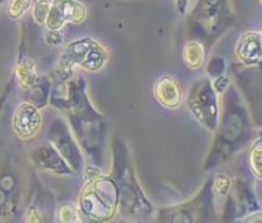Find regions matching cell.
I'll use <instances>...</instances> for the list:
<instances>
[{"instance_id": "obj_8", "label": "cell", "mask_w": 262, "mask_h": 223, "mask_svg": "<svg viewBox=\"0 0 262 223\" xmlns=\"http://www.w3.org/2000/svg\"><path fill=\"white\" fill-rule=\"evenodd\" d=\"M261 35H262V34H261Z\"/></svg>"}, {"instance_id": "obj_6", "label": "cell", "mask_w": 262, "mask_h": 223, "mask_svg": "<svg viewBox=\"0 0 262 223\" xmlns=\"http://www.w3.org/2000/svg\"><path fill=\"white\" fill-rule=\"evenodd\" d=\"M186 4H187V0H177L178 10H180L181 13H185V9H186Z\"/></svg>"}, {"instance_id": "obj_4", "label": "cell", "mask_w": 262, "mask_h": 223, "mask_svg": "<svg viewBox=\"0 0 262 223\" xmlns=\"http://www.w3.org/2000/svg\"><path fill=\"white\" fill-rule=\"evenodd\" d=\"M186 62L192 68H199L203 62V50L199 43H189L185 52Z\"/></svg>"}, {"instance_id": "obj_2", "label": "cell", "mask_w": 262, "mask_h": 223, "mask_svg": "<svg viewBox=\"0 0 262 223\" xmlns=\"http://www.w3.org/2000/svg\"><path fill=\"white\" fill-rule=\"evenodd\" d=\"M236 53L239 60L245 64L253 65L262 59V35L258 32H247L239 38Z\"/></svg>"}, {"instance_id": "obj_5", "label": "cell", "mask_w": 262, "mask_h": 223, "mask_svg": "<svg viewBox=\"0 0 262 223\" xmlns=\"http://www.w3.org/2000/svg\"><path fill=\"white\" fill-rule=\"evenodd\" d=\"M251 166L255 173L262 178V139L253 144L251 150Z\"/></svg>"}, {"instance_id": "obj_3", "label": "cell", "mask_w": 262, "mask_h": 223, "mask_svg": "<svg viewBox=\"0 0 262 223\" xmlns=\"http://www.w3.org/2000/svg\"><path fill=\"white\" fill-rule=\"evenodd\" d=\"M156 93L160 98V102H162L167 107H177L180 104L181 93L178 91L177 84L169 78H162L157 83Z\"/></svg>"}, {"instance_id": "obj_1", "label": "cell", "mask_w": 262, "mask_h": 223, "mask_svg": "<svg viewBox=\"0 0 262 223\" xmlns=\"http://www.w3.org/2000/svg\"><path fill=\"white\" fill-rule=\"evenodd\" d=\"M189 107L194 116L210 129L217 125V104L210 82L199 83L189 96Z\"/></svg>"}, {"instance_id": "obj_7", "label": "cell", "mask_w": 262, "mask_h": 223, "mask_svg": "<svg viewBox=\"0 0 262 223\" xmlns=\"http://www.w3.org/2000/svg\"><path fill=\"white\" fill-rule=\"evenodd\" d=\"M260 2H261V3H262V0H260Z\"/></svg>"}]
</instances>
